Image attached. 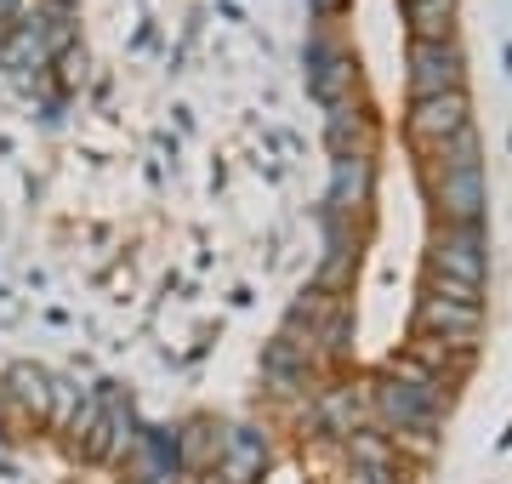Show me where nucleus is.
Instances as JSON below:
<instances>
[{
  "mask_svg": "<svg viewBox=\"0 0 512 484\" xmlns=\"http://www.w3.org/2000/svg\"><path fill=\"white\" fill-rule=\"evenodd\" d=\"M433 297L450 302H478V285H484V245H478V228H450L433 251Z\"/></svg>",
  "mask_w": 512,
  "mask_h": 484,
  "instance_id": "f257e3e1",
  "label": "nucleus"
},
{
  "mask_svg": "<svg viewBox=\"0 0 512 484\" xmlns=\"http://www.w3.org/2000/svg\"><path fill=\"white\" fill-rule=\"evenodd\" d=\"M410 86H416V97L461 92V52L450 40H416L410 46Z\"/></svg>",
  "mask_w": 512,
  "mask_h": 484,
  "instance_id": "f03ea898",
  "label": "nucleus"
},
{
  "mask_svg": "<svg viewBox=\"0 0 512 484\" xmlns=\"http://www.w3.org/2000/svg\"><path fill=\"white\" fill-rule=\"evenodd\" d=\"M410 131L427 154L444 149L450 137L467 131V97L461 92H444V97H416V114H410Z\"/></svg>",
  "mask_w": 512,
  "mask_h": 484,
  "instance_id": "7ed1b4c3",
  "label": "nucleus"
},
{
  "mask_svg": "<svg viewBox=\"0 0 512 484\" xmlns=\"http://www.w3.org/2000/svg\"><path fill=\"white\" fill-rule=\"evenodd\" d=\"M421 331L444 336V342H456V348H467V342L478 336V302L427 297V302H421Z\"/></svg>",
  "mask_w": 512,
  "mask_h": 484,
  "instance_id": "20e7f679",
  "label": "nucleus"
},
{
  "mask_svg": "<svg viewBox=\"0 0 512 484\" xmlns=\"http://www.w3.org/2000/svg\"><path fill=\"white\" fill-rule=\"evenodd\" d=\"M427 399H433V388H399V382L382 388V405L399 428H427Z\"/></svg>",
  "mask_w": 512,
  "mask_h": 484,
  "instance_id": "39448f33",
  "label": "nucleus"
},
{
  "mask_svg": "<svg viewBox=\"0 0 512 484\" xmlns=\"http://www.w3.org/2000/svg\"><path fill=\"white\" fill-rule=\"evenodd\" d=\"M450 0H410V18H416V40H450Z\"/></svg>",
  "mask_w": 512,
  "mask_h": 484,
  "instance_id": "423d86ee",
  "label": "nucleus"
},
{
  "mask_svg": "<svg viewBox=\"0 0 512 484\" xmlns=\"http://www.w3.org/2000/svg\"><path fill=\"white\" fill-rule=\"evenodd\" d=\"M319 6H336V0H319Z\"/></svg>",
  "mask_w": 512,
  "mask_h": 484,
  "instance_id": "0eeeda50",
  "label": "nucleus"
}]
</instances>
